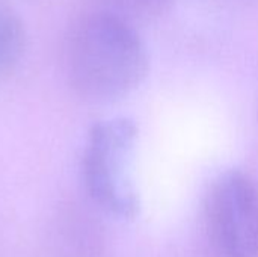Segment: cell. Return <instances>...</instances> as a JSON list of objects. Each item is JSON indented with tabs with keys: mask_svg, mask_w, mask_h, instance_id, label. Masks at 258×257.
<instances>
[{
	"mask_svg": "<svg viewBox=\"0 0 258 257\" xmlns=\"http://www.w3.org/2000/svg\"><path fill=\"white\" fill-rule=\"evenodd\" d=\"M100 9L112 12L132 24L148 23L165 15L175 0H98Z\"/></svg>",
	"mask_w": 258,
	"mask_h": 257,
	"instance_id": "cell-5",
	"label": "cell"
},
{
	"mask_svg": "<svg viewBox=\"0 0 258 257\" xmlns=\"http://www.w3.org/2000/svg\"><path fill=\"white\" fill-rule=\"evenodd\" d=\"M206 221L218 257H258V183L240 170L218 176L206 198Z\"/></svg>",
	"mask_w": 258,
	"mask_h": 257,
	"instance_id": "cell-3",
	"label": "cell"
},
{
	"mask_svg": "<svg viewBox=\"0 0 258 257\" xmlns=\"http://www.w3.org/2000/svg\"><path fill=\"white\" fill-rule=\"evenodd\" d=\"M138 139V127L130 118H112L95 123L82 158V176L86 192L104 211L132 218L139 211L130 165Z\"/></svg>",
	"mask_w": 258,
	"mask_h": 257,
	"instance_id": "cell-2",
	"label": "cell"
},
{
	"mask_svg": "<svg viewBox=\"0 0 258 257\" xmlns=\"http://www.w3.org/2000/svg\"><path fill=\"white\" fill-rule=\"evenodd\" d=\"M148 67L147 45L136 26L104 9L82 17L68 39V82L89 103L125 98L145 80Z\"/></svg>",
	"mask_w": 258,
	"mask_h": 257,
	"instance_id": "cell-1",
	"label": "cell"
},
{
	"mask_svg": "<svg viewBox=\"0 0 258 257\" xmlns=\"http://www.w3.org/2000/svg\"><path fill=\"white\" fill-rule=\"evenodd\" d=\"M26 29L18 12L0 0V80L9 77L26 52Z\"/></svg>",
	"mask_w": 258,
	"mask_h": 257,
	"instance_id": "cell-4",
	"label": "cell"
}]
</instances>
